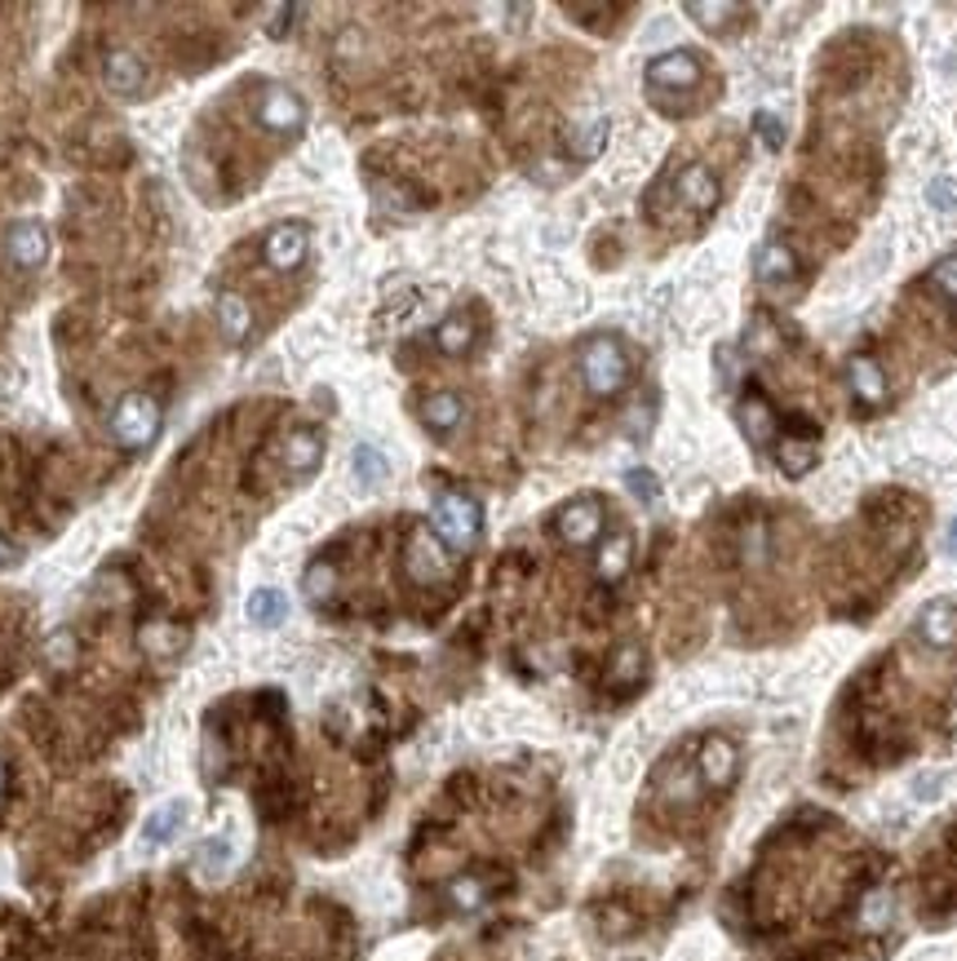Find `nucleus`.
I'll use <instances>...</instances> for the list:
<instances>
[{
	"mask_svg": "<svg viewBox=\"0 0 957 961\" xmlns=\"http://www.w3.org/2000/svg\"><path fill=\"white\" fill-rule=\"evenodd\" d=\"M479 527H483V510L475 496L466 492H439L435 496V510H430V532L439 536L444 549L453 554H466L475 541H479Z\"/></svg>",
	"mask_w": 957,
	"mask_h": 961,
	"instance_id": "obj_1",
	"label": "nucleus"
},
{
	"mask_svg": "<svg viewBox=\"0 0 957 961\" xmlns=\"http://www.w3.org/2000/svg\"><path fill=\"white\" fill-rule=\"evenodd\" d=\"M160 426H164V413H160V404H156L151 395H142V391L125 395V399L116 404V413H111V435H116V444L129 448V452H147V448L160 439Z\"/></svg>",
	"mask_w": 957,
	"mask_h": 961,
	"instance_id": "obj_2",
	"label": "nucleus"
},
{
	"mask_svg": "<svg viewBox=\"0 0 957 961\" xmlns=\"http://www.w3.org/2000/svg\"><path fill=\"white\" fill-rule=\"evenodd\" d=\"M581 377L594 395H616L629 377V360H625V346L616 338H594L585 342L581 351Z\"/></svg>",
	"mask_w": 957,
	"mask_h": 961,
	"instance_id": "obj_3",
	"label": "nucleus"
},
{
	"mask_svg": "<svg viewBox=\"0 0 957 961\" xmlns=\"http://www.w3.org/2000/svg\"><path fill=\"white\" fill-rule=\"evenodd\" d=\"M6 253H10V261L19 270H41L50 261V231H45V222H36V217L14 222L6 231Z\"/></svg>",
	"mask_w": 957,
	"mask_h": 961,
	"instance_id": "obj_4",
	"label": "nucleus"
},
{
	"mask_svg": "<svg viewBox=\"0 0 957 961\" xmlns=\"http://www.w3.org/2000/svg\"><path fill=\"white\" fill-rule=\"evenodd\" d=\"M257 120H262V129L293 138V134H301V125H306V107H301V98H297L293 89L270 85V89L262 94V103H257Z\"/></svg>",
	"mask_w": 957,
	"mask_h": 961,
	"instance_id": "obj_5",
	"label": "nucleus"
},
{
	"mask_svg": "<svg viewBox=\"0 0 957 961\" xmlns=\"http://www.w3.org/2000/svg\"><path fill=\"white\" fill-rule=\"evenodd\" d=\"M306 248H310V231L301 222H279V226H270L262 257L270 270H297L306 261Z\"/></svg>",
	"mask_w": 957,
	"mask_h": 961,
	"instance_id": "obj_6",
	"label": "nucleus"
},
{
	"mask_svg": "<svg viewBox=\"0 0 957 961\" xmlns=\"http://www.w3.org/2000/svg\"><path fill=\"white\" fill-rule=\"evenodd\" d=\"M701 81V63L692 50H670L648 63V85L652 89H692Z\"/></svg>",
	"mask_w": 957,
	"mask_h": 961,
	"instance_id": "obj_7",
	"label": "nucleus"
},
{
	"mask_svg": "<svg viewBox=\"0 0 957 961\" xmlns=\"http://www.w3.org/2000/svg\"><path fill=\"white\" fill-rule=\"evenodd\" d=\"M917 633H922V643H926V648L948 652V648L957 643V602H948V598L926 602L922 616H917Z\"/></svg>",
	"mask_w": 957,
	"mask_h": 961,
	"instance_id": "obj_8",
	"label": "nucleus"
},
{
	"mask_svg": "<svg viewBox=\"0 0 957 961\" xmlns=\"http://www.w3.org/2000/svg\"><path fill=\"white\" fill-rule=\"evenodd\" d=\"M598 532H603V505L594 496H581L559 514V536L567 545H589Z\"/></svg>",
	"mask_w": 957,
	"mask_h": 961,
	"instance_id": "obj_9",
	"label": "nucleus"
},
{
	"mask_svg": "<svg viewBox=\"0 0 957 961\" xmlns=\"http://www.w3.org/2000/svg\"><path fill=\"white\" fill-rule=\"evenodd\" d=\"M103 81H107V89L116 98H138L147 89V63L138 54H129V50H116L107 58V67H103Z\"/></svg>",
	"mask_w": 957,
	"mask_h": 961,
	"instance_id": "obj_10",
	"label": "nucleus"
},
{
	"mask_svg": "<svg viewBox=\"0 0 957 961\" xmlns=\"http://www.w3.org/2000/svg\"><path fill=\"white\" fill-rule=\"evenodd\" d=\"M408 572H413L417 585H435V580L448 576V554H444V545H439L430 532H417V536H413V545H408Z\"/></svg>",
	"mask_w": 957,
	"mask_h": 961,
	"instance_id": "obj_11",
	"label": "nucleus"
},
{
	"mask_svg": "<svg viewBox=\"0 0 957 961\" xmlns=\"http://www.w3.org/2000/svg\"><path fill=\"white\" fill-rule=\"evenodd\" d=\"M701 776H705L714 789H727L732 776H736V745L723 740V736L705 740V749H701Z\"/></svg>",
	"mask_w": 957,
	"mask_h": 961,
	"instance_id": "obj_12",
	"label": "nucleus"
},
{
	"mask_svg": "<svg viewBox=\"0 0 957 961\" xmlns=\"http://www.w3.org/2000/svg\"><path fill=\"white\" fill-rule=\"evenodd\" d=\"M319 457H325V435L319 430H293L288 444H284V466L293 474H310L319 466Z\"/></svg>",
	"mask_w": 957,
	"mask_h": 961,
	"instance_id": "obj_13",
	"label": "nucleus"
},
{
	"mask_svg": "<svg viewBox=\"0 0 957 961\" xmlns=\"http://www.w3.org/2000/svg\"><path fill=\"white\" fill-rule=\"evenodd\" d=\"M217 324L226 342H244L253 333V306L240 292H217Z\"/></svg>",
	"mask_w": 957,
	"mask_h": 961,
	"instance_id": "obj_14",
	"label": "nucleus"
},
{
	"mask_svg": "<svg viewBox=\"0 0 957 961\" xmlns=\"http://www.w3.org/2000/svg\"><path fill=\"white\" fill-rule=\"evenodd\" d=\"M847 382H851L855 399H864V404H873V408L886 399V377H882L878 360H869V355H855V360L847 364Z\"/></svg>",
	"mask_w": 957,
	"mask_h": 961,
	"instance_id": "obj_15",
	"label": "nucleus"
},
{
	"mask_svg": "<svg viewBox=\"0 0 957 961\" xmlns=\"http://www.w3.org/2000/svg\"><path fill=\"white\" fill-rule=\"evenodd\" d=\"M794 270H798V261H794V253H789L780 239L758 244V253H754V275H758L763 284H780V279H789Z\"/></svg>",
	"mask_w": 957,
	"mask_h": 961,
	"instance_id": "obj_16",
	"label": "nucleus"
},
{
	"mask_svg": "<svg viewBox=\"0 0 957 961\" xmlns=\"http://www.w3.org/2000/svg\"><path fill=\"white\" fill-rule=\"evenodd\" d=\"M182 829H187V802H169V807H156V811L147 815L142 837H147V846H164V842H173Z\"/></svg>",
	"mask_w": 957,
	"mask_h": 961,
	"instance_id": "obj_17",
	"label": "nucleus"
},
{
	"mask_svg": "<svg viewBox=\"0 0 957 961\" xmlns=\"http://www.w3.org/2000/svg\"><path fill=\"white\" fill-rule=\"evenodd\" d=\"M679 195H683L692 209H714V204H719V182H714V173H710L705 164H688V169L679 173Z\"/></svg>",
	"mask_w": 957,
	"mask_h": 961,
	"instance_id": "obj_18",
	"label": "nucleus"
},
{
	"mask_svg": "<svg viewBox=\"0 0 957 961\" xmlns=\"http://www.w3.org/2000/svg\"><path fill=\"white\" fill-rule=\"evenodd\" d=\"M461 417H466V404H461L457 395H448V391H439V395H430V399L422 404V421H426L435 435H448V430H457V426H461Z\"/></svg>",
	"mask_w": 957,
	"mask_h": 961,
	"instance_id": "obj_19",
	"label": "nucleus"
},
{
	"mask_svg": "<svg viewBox=\"0 0 957 961\" xmlns=\"http://www.w3.org/2000/svg\"><path fill=\"white\" fill-rule=\"evenodd\" d=\"M629 563H634V536H629V532L607 536L603 549H598V576H603V580H620V576L629 572Z\"/></svg>",
	"mask_w": 957,
	"mask_h": 961,
	"instance_id": "obj_20",
	"label": "nucleus"
},
{
	"mask_svg": "<svg viewBox=\"0 0 957 961\" xmlns=\"http://www.w3.org/2000/svg\"><path fill=\"white\" fill-rule=\"evenodd\" d=\"M741 426H745L749 444H772V435H776V417H772V408H767L763 395H749V399L741 404Z\"/></svg>",
	"mask_w": 957,
	"mask_h": 961,
	"instance_id": "obj_21",
	"label": "nucleus"
},
{
	"mask_svg": "<svg viewBox=\"0 0 957 961\" xmlns=\"http://www.w3.org/2000/svg\"><path fill=\"white\" fill-rule=\"evenodd\" d=\"M776 461H780V470L785 474H794V479H802L816 461H820V448L811 444V439H780L776 444Z\"/></svg>",
	"mask_w": 957,
	"mask_h": 961,
	"instance_id": "obj_22",
	"label": "nucleus"
},
{
	"mask_svg": "<svg viewBox=\"0 0 957 961\" xmlns=\"http://www.w3.org/2000/svg\"><path fill=\"white\" fill-rule=\"evenodd\" d=\"M288 616V598L279 589H253L248 594V620L253 624H279Z\"/></svg>",
	"mask_w": 957,
	"mask_h": 961,
	"instance_id": "obj_23",
	"label": "nucleus"
},
{
	"mask_svg": "<svg viewBox=\"0 0 957 961\" xmlns=\"http://www.w3.org/2000/svg\"><path fill=\"white\" fill-rule=\"evenodd\" d=\"M470 338H475V324L466 314H453V319H444V324L435 329V342H439V351H448V355H461L466 346H470Z\"/></svg>",
	"mask_w": 957,
	"mask_h": 961,
	"instance_id": "obj_24",
	"label": "nucleus"
},
{
	"mask_svg": "<svg viewBox=\"0 0 957 961\" xmlns=\"http://www.w3.org/2000/svg\"><path fill=\"white\" fill-rule=\"evenodd\" d=\"M603 142H607V120H594V125H585L581 134H572V156L594 160V156L603 151Z\"/></svg>",
	"mask_w": 957,
	"mask_h": 961,
	"instance_id": "obj_25",
	"label": "nucleus"
},
{
	"mask_svg": "<svg viewBox=\"0 0 957 961\" xmlns=\"http://www.w3.org/2000/svg\"><path fill=\"white\" fill-rule=\"evenodd\" d=\"M333 585H338V572H333L329 563H310V567H306V594H310V598H329Z\"/></svg>",
	"mask_w": 957,
	"mask_h": 961,
	"instance_id": "obj_26",
	"label": "nucleus"
},
{
	"mask_svg": "<svg viewBox=\"0 0 957 961\" xmlns=\"http://www.w3.org/2000/svg\"><path fill=\"white\" fill-rule=\"evenodd\" d=\"M692 19H701V28H719V19H741V6H701V0H688L683 6Z\"/></svg>",
	"mask_w": 957,
	"mask_h": 961,
	"instance_id": "obj_27",
	"label": "nucleus"
},
{
	"mask_svg": "<svg viewBox=\"0 0 957 961\" xmlns=\"http://www.w3.org/2000/svg\"><path fill=\"white\" fill-rule=\"evenodd\" d=\"M355 474H360V483H382V474H386V461L364 444V448H355Z\"/></svg>",
	"mask_w": 957,
	"mask_h": 961,
	"instance_id": "obj_28",
	"label": "nucleus"
},
{
	"mask_svg": "<svg viewBox=\"0 0 957 961\" xmlns=\"http://www.w3.org/2000/svg\"><path fill=\"white\" fill-rule=\"evenodd\" d=\"M625 483H629V492H634L638 501H648V505L661 496V488H657V474H652V470H629V474H625Z\"/></svg>",
	"mask_w": 957,
	"mask_h": 961,
	"instance_id": "obj_29",
	"label": "nucleus"
},
{
	"mask_svg": "<svg viewBox=\"0 0 957 961\" xmlns=\"http://www.w3.org/2000/svg\"><path fill=\"white\" fill-rule=\"evenodd\" d=\"M931 284H935L944 297H953V301H957V253H953V257H944V261L931 270Z\"/></svg>",
	"mask_w": 957,
	"mask_h": 961,
	"instance_id": "obj_30",
	"label": "nucleus"
},
{
	"mask_svg": "<svg viewBox=\"0 0 957 961\" xmlns=\"http://www.w3.org/2000/svg\"><path fill=\"white\" fill-rule=\"evenodd\" d=\"M754 125H758V138H763L772 151H780V147H785V129H780V120H776L772 111H758V116H754Z\"/></svg>",
	"mask_w": 957,
	"mask_h": 961,
	"instance_id": "obj_31",
	"label": "nucleus"
},
{
	"mask_svg": "<svg viewBox=\"0 0 957 961\" xmlns=\"http://www.w3.org/2000/svg\"><path fill=\"white\" fill-rule=\"evenodd\" d=\"M886 917H891V895H886V890L869 895V899H864V926H882Z\"/></svg>",
	"mask_w": 957,
	"mask_h": 961,
	"instance_id": "obj_32",
	"label": "nucleus"
},
{
	"mask_svg": "<svg viewBox=\"0 0 957 961\" xmlns=\"http://www.w3.org/2000/svg\"><path fill=\"white\" fill-rule=\"evenodd\" d=\"M638 670H644V656H638V648H625L620 656H616V683H629V679H638Z\"/></svg>",
	"mask_w": 957,
	"mask_h": 961,
	"instance_id": "obj_33",
	"label": "nucleus"
},
{
	"mask_svg": "<svg viewBox=\"0 0 957 961\" xmlns=\"http://www.w3.org/2000/svg\"><path fill=\"white\" fill-rule=\"evenodd\" d=\"M926 195H931V204H935V209H944V213H948V209H957V186H953L948 178L931 182V191H926Z\"/></svg>",
	"mask_w": 957,
	"mask_h": 961,
	"instance_id": "obj_34",
	"label": "nucleus"
},
{
	"mask_svg": "<svg viewBox=\"0 0 957 961\" xmlns=\"http://www.w3.org/2000/svg\"><path fill=\"white\" fill-rule=\"evenodd\" d=\"M453 899H457L461 908H479L483 890H479V882H475V877H461V882H453Z\"/></svg>",
	"mask_w": 957,
	"mask_h": 961,
	"instance_id": "obj_35",
	"label": "nucleus"
},
{
	"mask_svg": "<svg viewBox=\"0 0 957 961\" xmlns=\"http://www.w3.org/2000/svg\"><path fill=\"white\" fill-rule=\"evenodd\" d=\"M944 549L957 558V519H953V523H948V532H944Z\"/></svg>",
	"mask_w": 957,
	"mask_h": 961,
	"instance_id": "obj_36",
	"label": "nucleus"
},
{
	"mask_svg": "<svg viewBox=\"0 0 957 961\" xmlns=\"http://www.w3.org/2000/svg\"><path fill=\"white\" fill-rule=\"evenodd\" d=\"M10 563H14V545L0 541V567H10Z\"/></svg>",
	"mask_w": 957,
	"mask_h": 961,
	"instance_id": "obj_37",
	"label": "nucleus"
},
{
	"mask_svg": "<svg viewBox=\"0 0 957 961\" xmlns=\"http://www.w3.org/2000/svg\"><path fill=\"white\" fill-rule=\"evenodd\" d=\"M0 789H6V767H0Z\"/></svg>",
	"mask_w": 957,
	"mask_h": 961,
	"instance_id": "obj_38",
	"label": "nucleus"
}]
</instances>
